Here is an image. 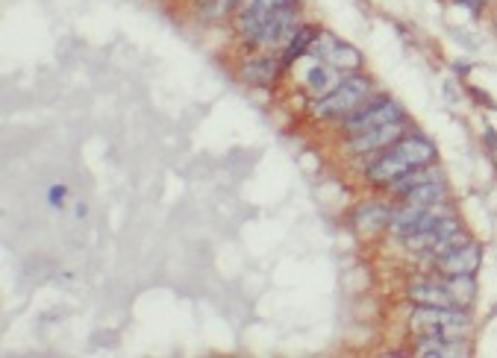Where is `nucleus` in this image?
Listing matches in <instances>:
<instances>
[{
    "label": "nucleus",
    "instance_id": "nucleus-1",
    "mask_svg": "<svg viewBox=\"0 0 497 358\" xmlns=\"http://www.w3.org/2000/svg\"><path fill=\"white\" fill-rule=\"evenodd\" d=\"M439 159L436 144L424 135H403L398 144H392L389 150L377 153V159L368 164V182L380 188H389L394 179H400L403 173H409L412 168H421V164H432Z\"/></svg>",
    "mask_w": 497,
    "mask_h": 358
},
{
    "label": "nucleus",
    "instance_id": "nucleus-2",
    "mask_svg": "<svg viewBox=\"0 0 497 358\" xmlns=\"http://www.w3.org/2000/svg\"><path fill=\"white\" fill-rule=\"evenodd\" d=\"M471 326V315L462 306H415L409 317V329L418 338H441V341H465Z\"/></svg>",
    "mask_w": 497,
    "mask_h": 358
},
{
    "label": "nucleus",
    "instance_id": "nucleus-3",
    "mask_svg": "<svg viewBox=\"0 0 497 358\" xmlns=\"http://www.w3.org/2000/svg\"><path fill=\"white\" fill-rule=\"evenodd\" d=\"M371 97H374V82L365 73L351 71L347 77L338 80V86L330 95L318 97V103H312V115L321 118V121H342V118L353 115Z\"/></svg>",
    "mask_w": 497,
    "mask_h": 358
},
{
    "label": "nucleus",
    "instance_id": "nucleus-4",
    "mask_svg": "<svg viewBox=\"0 0 497 358\" xmlns=\"http://www.w3.org/2000/svg\"><path fill=\"white\" fill-rule=\"evenodd\" d=\"M285 4L289 0H245V6L236 12V30L242 44H247L251 50H260L265 30Z\"/></svg>",
    "mask_w": 497,
    "mask_h": 358
},
{
    "label": "nucleus",
    "instance_id": "nucleus-5",
    "mask_svg": "<svg viewBox=\"0 0 497 358\" xmlns=\"http://www.w3.org/2000/svg\"><path fill=\"white\" fill-rule=\"evenodd\" d=\"M403 109L394 103L389 97H371L368 103H362L356 109L353 115L342 118V133L345 139H351V135L359 133H368L374 130V126H383V124H392V121H403Z\"/></svg>",
    "mask_w": 497,
    "mask_h": 358
},
{
    "label": "nucleus",
    "instance_id": "nucleus-6",
    "mask_svg": "<svg viewBox=\"0 0 497 358\" xmlns=\"http://www.w3.org/2000/svg\"><path fill=\"white\" fill-rule=\"evenodd\" d=\"M309 57L315 62H324V65L336 68V71H359L362 65V53H359L353 44H347L342 39H336L333 33H321L315 44H312Z\"/></svg>",
    "mask_w": 497,
    "mask_h": 358
},
{
    "label": "nucleus",
    "instance_id": "nucleus-7",
    "mask_svg": "<svg viewBox=\"0 0 497 358\" xmlns=\"http://www.w3.org/2000/svg\"><path fill=\"white\" fill-rule=\"evenodd\" d=\"M403 135H407V118H403V121L374 126V130H368V133L351 135V139L345 141V150L351 156H377V153L389 150L392 144H398Z\"/></svg>",
    "mask_w": 497,
    "mask_h": 358
},
{
    "label": "nucleus",
    "instance_id": "nucleus-8",
    "mask_svg": "<svg viewBox=\"0 0 497 358\" xmlns=\"http://www.w3.org/2000/svg\"><path fill=\"white\" fill-rule=\"evenodd\" d=\"M432 262H436V270L445 279H450V277H474L477 268H480V262H483V247L468 238V241L450 247L447 253H441L439 259H432Z\"/></svg>",
    "mask_w": 497,
    "mask_h": 358
},
{
    "label": "nucleus",
    "instance_id": "nucleus-9",
    "mask_svg": "<svg viewBox=\"0 0 497 358\" xmlns=\"http://www.w3.org/2000/svg\"><path fill=\"white\" fill-rule=\"evenodd\" d=\"M298 27H300V6H298V0H289V4L274 15V21L268 24V30H265V35H262L260 50H271V53L283 50Z\"/></svg>",
    "mask_w": 497,
    "mask_h": 358
},
{
    "label": "nucleus",
    "instance_id": "nucleus-10",
    "mask_svg": "<svg viewBox=\"0 0 497 358\" xmlns=\"http://www.w3.org/2000/svg\"><path fill=\"white\" fill-rule=\"evenodd\" d=\"M283 68L285 65H283L280 57H274L271 50H260L256 57H251L242 68H238V77H242V82H247V86L265 88V86H274V82L280 80Z\"/></svg>",
    "mask_w": 497,
    "mask_h": 358
},
{
    "label": "nucleus",
    "instance_id": "nucleus-11",
    "mask_svg": "<svg viewBox=\"0 0 497 358\" xmlns=\"http://www.w3.org/2000/svg\"><path fill=\"white\" fill-rule=\"evenodd\" d=\"M462 241H468L465 226L459 224V217L445 215V217L439 220L436 232H432V241H430V247L424 250V255H430V259H439L441 253H447L450 247H456V244H462Z\"/></svg>",
    "mask_w": 497,
    "mask_h": 358
},
{
    "label": "nucleus",
    "instance_id": "nucleus-12",
    "mask_svg": "<svg viewBox=\"0 0 497 358\" xmlns=\"http://www.w3.org/2000/svg\"><path fill=\"white\" fill-rule=\"evenodd\" d=\"M409 300L415 302V306H454V297H450V288H447V279L441 277L439 279H418L409 286Z\"/></svg>",
    "mask_w": 497,
    "mask_h": 358
},
{
    "label": "nucleus",
    "instance_id": "nucleus-13",
    "mask_svg": "<svg viewBox=\"0 0 497 358\" xmlns=\"http://www.w3.org/2000/svg\"><path fill=\"white\" fill-rule=\"evenodd\" d=\"M321 35L318 27H309V24H300L298 30H294V35L289 39V44L280 50V59H283V65L289 68L294 65L300 57H309V50H312V44H315V39Z\"/></svg>",
    "mask_w": 497,
    "mask_h": 358
},
{
    "label": "nucleus",
    "instance_id": "nucleus-14",
    "mask_svg": "<svg viewBox=\"0 0 497 358\" xmlns=\"http://www.w3.org/2000/svg\"><path fill=\"white\" fill-rule=\"evenodd\" d=\"M447 197H450V188L445 177L403 191V203H412V206H441V203H447Z\"/></svg>",
    "mask_w": 497,
    "mask_h": 358
},
{
    "label": "nucleus",
    "instance_id": "nucleus-15",
    "mask_svg": "<svg viewBox=\"0 0 497 358\" xmlns=\"http://www.w3.org/2000/svg\"><path fill=\"white\" fill-rule=\"evenodd\" d=\"M392 209L389 206H362L359 212L353 215V226L359 229V232L371 235V232H380V229H389L392 226Z\"/></svg>",
    "mask_w": 497,
    "mask_h": 358
},
{
    "label": "nucleus",
    "instance_id": "nucleus-16",
    "mask_svg": "<svg viewBox=\"0 0 497 358\" xmlns=\"http://www.w3.org/2000/svg\"><path fill=\"white\" fill-rule=\"evenodd\" d=\"M303 86H307L315 97H324L338 86V71L324 65V62H315V65L303 73Z\"/></svg>",
    "mask_w": 497,
    "mask_h": 358
},
{
    "label": "nucleus",
    "instance_id": "nucleus-17",
    "mask_svg": "<svg viewBox=\"0 0 497 358\" xmlns=\"http://www.w3.org/2000/svg\"><path fill=\"white\" fill-rule=\"evenodd\" d=\"M462 341H441V338H418L415 355L418 358H450V355H462L465 350L459 347Z\"/></svg>",
    "mask_w": 497,
    "mask_h": 358
},
{
    "label": "nucleus",
    "instance_id": "nucleus-18",
    "mask_svg": "<svg viewBox=\"0 0 497 358\" xmlns=\"http://www.w3.org/2000/svg\"><path fill=\"white\" fill-rule=\"evenodd\" d=\"M447 288H450V297H454V306L468 308L474 302V297H477L474 277H450L447 279Z\"/></svg>",
    "mask_w": 497,
    "mask_h": 358
},
{
    "label": "nucleus",
    "instance_id": "nucleus-19",
    "mask_svg": "<svg viewBox=\"0 0 497 358\" xmlns=\"http://www.w3.org/2000/svg\"><path fill=\"white\" fill-rule=\"evenodd\" d=\"M66 197H68V188L66 186H50L48 188V206L62 209V206H66Z\"/></svg>",
    "mask_w": 497,
    "mask_h": 358
},
{
    "label": "nucleus",
    "instance_id": "nucleus-20",
    "mask_svg": "<svg viewBox=\"0 0 497 358\" xmlns=\"http://www.w3.org/2000/svg\"><path fill=\"white\" fill-rule=\"evenodd\" d=\"M494 159H497V144H494Z\"/></svg>",
    "mask_w": 497,
    "mask_h": 358
},
{
    "label": "nucleus",
    "instance_id": "nucleus-21",
    "mask_svg": "<svg viewBox=\"0 0 497 358\" xmlns=\"http://www.w3.org/2000/svg\"><path fill=\"white\" fill-rule=\"evenodd\" d=\"M465 4H468V6H471V0H465Z\"/></svg>",
    "mask_w": 497,
    "mask_h": 358
},
{
    "label": "nucleus",
    "instance_id": "nucleus-22",
    "mask_svg": "<svg viewBox=\"0 0 497 358\" xmlns=\"http://www.w3.org/2000/svg\"><path fill=\"white\" fill-rule=\"evenodd\" d=\"M494 21H497V18H494Z\"/></svg>",
    "mask_w": 497,
    "mask_h": 358
}]
</instances>
